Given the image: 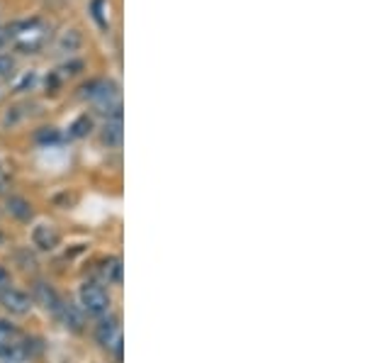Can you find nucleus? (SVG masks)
Masks as SVG:
<instances>
[{
    "instance_id": "nucleus-11",
    "label": "nucleus",
    "mask_w": 365,
    "mask_h": 363,
    "mask_svg": "<svg viewBox=\"0 0 365 363\" xmlns=\"http://www.w3.org/2000/svg\"><path fill=\"white\" fill-rule=\"evenodd\" d=\"M8 213L13 215L15 220H20V222H29L32 220V205H29L25 198H20V195H13V198H8Z\"/></svg>"
},
{
    "instance_id": "nucleus-2",
    "label": "nucleus",
    "mask_w": 365,
    "mask_h": 363,
    "mask_svg": "<svg viewBox=\"0 0 365 363\" xmlns=\"http://www.w3.org/2000/svg\"><path fill=\"white\" fill-rule=\"evenodd\" d=\"M78 300H81L83 312L93 315V317H105V315H110V305H113L110 292L105 290L100 283H83L81 285Z\"/></svg>"
},
{
    "instance_id": "nucleus-17",
    "label": "nucleus",
    "mask_w": 365,
    "mask_h": 363,
    "mask_svg": "<svg viewBox=\"0 0 365 363\" xmlns=\"http://www.w3.org/2000/svg\"><path fill=\"white\" fill-rule=\"evenodd\" d=\"M15 73V61L10 54H0V78H10Z\"/></svg>"
},
{
    "instance_id": "nucleus-5",
    "label": "nucleus",
    "mask_w": 365,
    "mask_h": 363,
    "mask_svg": "<svg viewBox=\"0 0 365 363\" xmlns=\"http://www.w3.org/2000/svg\"><path fill=\"white\" fill-rule=\"evenodd\" d=\"M0 305L8 310L10 315L22 317V315H29V310H32V297H29L27 292L10 288L8 285L5 290H0Z\"/></svg>"
},
{
    "instance_id": "nucleus-12",
    "label": "nucleus",
    "mask_w": 365,
    "mask_h": 363,
    "mask_svg": "<svg viewBox=\"0 0 365 363\" xmlns=\"http://www.w3.org/2000/svg\"><path fill=\"white\" fill-rule=\"evenodd\" d=\"M91 130H93V117L91 115H81L68 125V137L71 139H83V137L91 134Z\"/></svg>"
},
{
    "instance_id": "nucleus-1",
    "label": "nucleus",
    "mask_w": 365,
    "mask_h": 363,
    "mask_svg": "<svg viewBox=\"0 0 365 363\" xmlns=\"http://www.w3.org/2000/svg\"><path fill=\"white\" fill-rule=\"evenodd\" d=\"M5 34H8V42L13 39L15 46L22 51V54H34V51L42 49L46 42L44 25H42V20H37V17L15 22V25H10L5 29Z\"/></svg>"
},
{
    "instance_id": "nucleus-10",
    "label": "nucleus",
    "mask_w": 365,
    "mask_h": 363,
    "mask_svg": "<svg viewBox=\"0 0 365 363\" xmlns=\"http://www.w3.org/2000/svg\"><path fill=\"white\" fill-rule=\"evenodd\" d=\"M103 142L108 146L122 144V113H115L113 117H108L105 130H103Z\"/></svg>"
},
{
    "instance_id": "nucleus-6",
    "label": "nucleus",
    "mask_w": 365,
    "mask_h": 363,
    "mask_svg": "<svg viewBox=\"0 0 365 363\" xmlns=\"http://www.w3.org/2000/svg\"><path fill=\"white\" fill-rule=\"evenodd\" d=\"M32 242H34V247H37V249L51 251V249L58 247V242H61V234H58L56 227H51V225H39V227H34V230H32Z\"/></svg>"
},
{
    "instance_id": "nucleus-19",
    "label": "nucleus",
    "mask_w": 365,
    "mask_h": 363,
    "mask_svg": "<svg viewBox=\"0 0 365 363\" xmlns=\"http://www.w3.org/2000/svg\"><path fill=\"white\" fill-rule=\"evenodd\" d=\"M81 68H83V61H71V63H66V66H63V73H68V76H76L81 71ZM61 73V76H63Z\"/></svg>"
},
{
    "instance_id": "nucleus-4",
    "label": "nucleus",
    "mask_w": 365,
    "mask_h": 363,
    "mask_svg": "<svg viewBox=\"0 0 365 363\" xmlns=\"http://www.w3.org/2000/svg\"><path fill=\"white\" fill-rule=\"evenodd\" d=\"M83 98H88V101H93V103H98L100 108H117V86L115 83H110V81H105V78H96V81H91V83H86L83 86Z\"/></svg>"
},
{
    "instance_id": "nucleus-7",
    "label": "nucleus",
    "mask_w": 365,
    "mask_h": 363,
    "mask_svg": "<svg viewBox=\"0 0 365 363\" xmlns=\"http://www.w3.org/2000/svg\"><path fill=\"white\" fill-rule=\"evenodd\" d=\"M34 300L37 302H42V307H46L49 312H58V307H61V295L51 288V285H46V283H37L34 285Z\"/></svg>"
},
{
    "instance_id": "nucleus-16",
    "label": "nucleus",
    "mask_w": 365,
    "mask_h": 363,
    "mask_svg": "<svg viewBox=\"0 0 365 363\" xmlns=\"http://www.w3.org/2000/svg\"><path fill=\"white\" fill-rule=\"evenodd\" d=\"M105 8H108V0H91L93 20H96L103 29H108V17H105Z\"/></svg>"
},
{
    "instance_id": "nucleus-9",
    "label": "nucleus",
    "mask_w": 365,
    "mask_h": 363,
    "mask_svg": "<svg viewBox=\"0 0 365 363\" xmlns=\"http://www.w3.org/2000/svg\"><path fill=\"white\" fill-rule=\"evenodd\" d=\"M0 359L5 363H22L29 359V349L22 342H3L0 344Z\"/></svg>"
},
{
    "instance_id": "nucleus-15",
    "label": "nucleus",
    "mask_w": 365,
    "mask_h": 363,
    "mask_svg": "<svg viewBox=\"0 0 365 363\" xmlns=\"http://www.w3.org/2000/svg\"><path fill=\"white\" fill-rule=\"evenodd\" d=\"M105 278H108V283H120L122 280V261L120 259H110L105 261V268H103Z\"/></svg>"
},
{
    "instance_id": "nucleus-14",
    "label": "nucleus",
    "mask_w": 365,
    "mask_h": 363,
    "mask_svg": "<svg viewBox=\"0 0 365 363\" xmlns=\"http://www.w3.org/2000/svg\"><path fill=\"white\" fill-rule=\"evenodd\" d=\"M58 46H61V51H76L81 46V34L78 29H66V32L61 34V39H58Z\"/></svg>"
},
{
    "instance_id": "nucleus-18",
    "label": "nucleus",
    "mask_w": 365,
    "mask_h": 363,
    "mask_svg": "<svg viewBox=\"0 0 365 363\" xmlns=\"http://www.w3.org/2000/svg\"><path fill=\"white\" fill-rule=\"evenodd\" d=\"M13 337H17V329L10 322H5V319H0V344L3 342H10Z\"/></svg>"
},
{
    "instance_id": "nucleus-13",
    "label": "nucleus",
    "mask_w": 365,
    "mask_h": 363,
    "mask_svg": "<svg viewBox=\"0 0 365 363\" xmlns=\"http://www.w3.org/2000/svg\"><path fill=\"white\" fill-rule=\"evenodd\" d=\"M34 139L42 146H54L61 142V132L56 127H42V130H37V134H34Z\"/></svg>"
},
{
    "instance_id": "nucleus-8",
    "label": "nucleus",
    "mask_w": 365,
    "mask_h": 363,
    "mask_svg": "<svg viewBox=\"0 0 365 363\" xmlns=\"http://www.w3.org/2000/svg\"><path fill=\"white\" fill-rule=\"evenodd\" d=\"M56 317L61 319V324L66 327V329H73V332L83 329V315H81V310L76 305H71V302H61Z\"/></svg>"
},
{
    "instance_id": "nucleus-3",
    "label": "nucleus",
    "mask_w": 365,
    "mask_h": 363,
    "mask_svg": "<svg viewBox=\"0 0 365 363\" xmlns=\"http://www.w3.org/2000/svg\"><path fill=\"white\" fill-rule=\"evenodd\" d=\"M96 339L100 347L105 349H117V354L122 351V327H120V319L115 315H105L100 317L98 327H96Z\"/></svg>"
}]
</instances>
